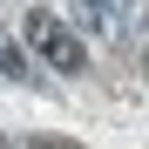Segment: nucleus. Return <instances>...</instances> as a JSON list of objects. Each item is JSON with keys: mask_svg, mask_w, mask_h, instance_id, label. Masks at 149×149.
<instances>
[{"mask_svg": "<svg viewBox=\"0 0 149 149\" xmlns=\"http://www.w3.org/2000/svg\"><path fill=\"white\" fill-rule=\"evenodd\" d=\"M20 34H27V47H34V54L54 68V74H88V47H81V34H74L61 14L34 7L27 20H20Z\"/></svg>", "mask_w": 149, "mask_h": 149, "instance_id": "f257e3e1", "label": "nucleus"}, {"mask_svg": "<svg viewBox=\"0 0 149 149\" xmlns=\"http://www.w3.org/2000/svg\"><path fill=\"white\" fill-rule=\"evenodd\" d=\"M0 81H34V61L20 54L14 34H0Z\"/></svg>", "mask_w": 149, "mask_h": 149, "instance_id": "f03ea898", "label": "nucleus"}, {"mask_svg": "<svg viewBox=\"0 0 149 149\" xmlns=\"http://www.w3.org/2000/svg\"><path fill=\"white\" fill-rule=\"evenodd\" d=\"M122 0H74V27H109Z\"/></svg>", "mask_w": 149, "mask_h": 149, "instance_id": "7ed1b4c3", "label": "nucleus"}, {"mask_svg": "<svg viewBox=\"0 0 149 149\" xmlns=\"http://www.w3.org/2000/svg\"><path fill=\"white\" fill-rule=\"evenodd\" d=\"M27 149H81V142H61V136H27Z\"/></svg>", "mask_w": 149, "mask_h": 149, "instance_id": "20e7f679", "label": "nucleus"}]
</instances>
